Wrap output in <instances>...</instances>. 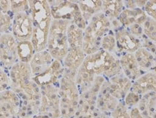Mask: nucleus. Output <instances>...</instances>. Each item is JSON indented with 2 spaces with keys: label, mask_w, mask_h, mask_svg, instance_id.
<instances>
[{
  "label": "nucleus",
  "mask_w": 156,
  "mask_h": 118,
  "mask_svg": "<svg viewBox=\"0 0 156 118\" xmlns=\"http://www.w3.org/2000/svg\"><path fill=\"white\" fill-rule=\"evenodd\" d=\"M155 76L154 73L150 72L144 74L139 79L135 85L140 86V89H150V88L155 87Z\"/></svg>",
  "instance_id": "4be33fe9"
},
{
  "label": "nucleus",
  "mask_w": 156,
  "mask_h": 118,
  "mask_svg": "<svg viewBox=\"0 0 156 118\" xmlns=\"http://www.w3.org/2000/svg\"><path fill=\"white\" fill-rule=\"evenodd\" d=\"M18 105V98L11 91L4 90L0 93V118L12 117Z\"/></svg>",
  "instance_id": "1a4fd4ad"
},
{
  "label": "nucleus",
  "mask_w": 156,
  "mask_h": 118,
  "mask_svg": "<svg viewBox=\"0 0 156 118\" xmlns=\"http://www.w3.org/2000/svg\"><path fill=\"white\" fill-rule=\"evenodd\" d=\"M34 53L35 51L31 41L18 43L17 55H18V62L30 63Z\"/></svg>",
  "instance_id": "aec40b11"
},
{
  "label": "nucleus",
  "mask_w": 156,
  "mask_h": 118,
  "mask_svg": "<svg viewBox=\"0 0 156 118\" xmlns=\"http://www.w3.org/2000/svg\"><path fill=\"white\" fill-rule=\"evenodd\" d=\"M62 70V64L59 61L54 59L50 66L45 71L33 78L39 85H47L55 82Z\"/></svg>",
  "instance_id": "f8f14e48"
},
{
  "label": "nucleus",
  "mask_w": 156,
  "mask_h": 118,
  "mask_svg": "<svg viewBox=\"0 0 156 118\" xmlns=\"http://www.w3.org/2000/svg\"><path fill=\"white\" fill-rule=\"evenodd\" d=\"M115 40L118 47L127 51L129 53H133L135 52L141 46L140 39L126 30L117 31Z\"/></svg>",
  "instance_id": "9d476101"
},
{
  "label": "nucleus",
  "mask_w": 156,
  "mask_h": 118,
  "mask_svg": "<svg viewBox=\"0 0 156 118\" xmlns=\"http://www.w3.org/2000/svg\"><path fill=\"white\" fill-rule=\"evenodd\" d=\"M54 59L47 49L35 52L30 62L32 73L35 76L42 73L50 66Z\"/></svg>",
  "instance_id": "ddd939ff"
},
{
  "label": "nucleus",
  "mask_w": 156,
  "mask_h": 118,
  "mask_svg": "<svg viewBox=\"0 0 156 118\" xmlns=\"http://www.w3.org/2000/svg\"><path fill=\"white\" fill-rule=\"evenodd\" d=\"M119 65L127 76L135 78L140 74V68L133 53L124 54L120 59Z\"/></svg>",
  "instance_id": "2eb2a0df"
},
{
  "label": "nucleus",
  "mask_w": 156,
  "mask_h": 118,
  "mask_svg": "<svg viewBox=\"0 0 156 118\" xmlns=\"http://www.w3.org/2000/svg\"><path fill=\"white\" fill-rule=\"evenodd\" d=\"M10 70V79L13 82L22 86H30V78L32 73L30 63L18 62Z\"/></svg>",
  "instance_id": "6e6552de"
},
{
  "label": "nucleus",
  "mask_w": 156,
  "mask_h": 118,
  "mask_svg": "<svg viewBox=\"0 0 156 118\" xmlns=\"http://www.w3.org/2000/svg\"><path fill=\"white\" fill-rule=\"evenodd\" d=\"M1 67H2V63H1V61H0V68H1Z\"/></svg>",
  "instance_id": "cd10ccee"
},
{
  "label": "nucleus",
  "mask_w": 156,
  "mask_h": 118,
  "mask_svg": "<svg viewBox=\"0 0 156 118\" xmlns=\"http://www.w3.org/2000/svg\"><path fill=\"white\" fill-rule=\"evenodd\" d=\"M9 85V78L2 67L0 68V93L5 90Z\"/></svg>",
  "instance_id": "bb28decb"
},
{
  "label": "nucleus",
  "mask_w": 156,
  "mask_h": 118,
  "mask_svg": "<svg viewBox=\"0 0 156 118\" xmlns=\"http://www.w3.org/2000/svg\"><path fill=\"white\" fill-rule=\"evenodd\" d=\"M101 46L103 48V50L106 51H112L116 46L115 37L110 34L105 35L101 40Z\"/></svg>",
  "instance_id": "393cba45"
},
{
  "label": "nucleus",
  "mask_w": 156,
  "mask_h": 118,
  "mask_svg": "<svg viewBox=\"0 0 156 118\" xmlns=\"http://www.w3.org/2000/svg\"><path fill=\"white\" fill-rule=\"evenodd\" d=\"M109 28L110 22L103 12L97 13L90 19L83 36L82 49L84 54L89 55L99 50L101 40Z\"/></svg>",
  "instance_id": "f03ea898"
},
{
  "label": "nucleus",
  "mask_w": 156,
  "mask_h": 118,
  "mask_svg": "<svg viewBox=\"0 0 156 118\" xmlns=\"http://www.w3.org/2000/svg\"><path fill=\"white\" fill-rule=\"evenodd\" d=\"M120 69L119 61L110 53L105 50H99L85 57L79 70L80 72L89 74H99L102 72L113 74Z\"/></svg>",
  "instance_id": "20e7f679"
},
{
  "label": "nucleus",
  "mask_w": 156,
  "mask_h": 118,
  "mask_svg": "<svg viewBox=\"0 0 156 118\" xmlns=\"http://www.w3.org/2000/svg\"><path fill=\"white\" fill-rule=\"evenodd\" d=\"M58 4L50 5L53 19L65 20L74 23L80 29H85L87 22L81 14L78 4L74 2L57 1Z\"/></svg>",
  "instance_id": "39448f33"
},
{
  "label": "nucleus",
  "mask_w": 156,
  "mask_h": 118,
  "mask_svg": "<svg viewBox=\"0 0 156 118\" xmlns=\"http://www.w3.org/2000/svg\"><path fill=\"white\" fill-rule=\"evenodd\" d=\"M11 30L12 35L18 43L31 40L33 25L29 11L13 14Z\"/></svg>",
  "instance_id": "423d86ee"
},
{
  "label": "nucleus",
  "mask_w": 156,
  "mask_h": 118,
  "mask_svg": "<svg viewBox=\"0 0 156 118\" xmlns=\"http://www.w3.org/2000/svg\"><path fill=\"white\" fill-rule=\"evenodd\" d=\"M123 2L122 1H103L102 8L103 14L107 18L115 19L120 16L123 11Z\"/></svg>",
  "instance_id": "6ab92c4d"
},
{
  "label": "nucleus",
  "mask_w": 156,
  "mask_h": 118,
  "mask_svg": "<svg viewBox=\"0 0 156 118\" xmlns=\"http://www.w3.org/2000/svg\"><path fill=\"white\" fill-rule=\"evenodd\" d=\"M70 23L68 20L52 18L50 25L46 49L54 59L59 62L62 61L69 52L66 31Z\"/></svg>",
  "instance_id": "7ed1b4c3"
},
{
  "label": "nucleus",
  "mask_w": 156,
  "mask_h": 118,
  "mask_svg": "<svg viewBox=\"0 0 156 118\" xmlns=\"http://www.w3.org/2000/svg\"><path fill=\"white\" fill-rule=\"evenodd\" d=\"M17 47L18 42L12 33L0 35V61L4 68L12 67L18 62Z\"/></svg>",
  "instance_id": "0eeeda50"
},
{
  "label": "nucleus",
  "mask_w": 156,
  "mask_h": 118,
  "mask_svg": "<svg viewBox=\"0 0 156 118\" xmlns=\"http://www.w3.org/2000/svg\"><path fill=\"white\" fill-rule=\"evenodd\" d=\"M9 12H11L4 11L0 8V35L9 32L12 29L13 16Z\"/></svg>",
  "instance_id": "412c9836"
},
{
  "label": "nucleus",
  "mask_w": 156,
  "mask_h": 118,
  "mask_svg": "<svg viewBox=\"0 0 156 118\" xmlns=\"http://www.w3.org/2000/svg\"><path fill=\"white\" fill-rule=\"evenodd\" d=\"M144 33L152 40H155V21L150 17H147L146 21L144 24Z\"/></svg>",
  "instance_id": "5701e85b"
},
{
  "label": "nucleus",
  "mask_w": 156,
  "mask_h": 118,
  "mask_svg": "<svg viewBox=\"0 0 156 118\" xmlns=\"http://www.w3.org/2000/svg\"><path fill=\"white\" fill-rule=\"evenodd\" d=\"M69 49L82 48L84 32L74 23H70L66 31Z\"/></svg>",
  "instance_id": "f3484780"
},
{
  "label": "nucleus",
  "mask_w": 156,
  "mask_h": 118,
  "mask_svg": "<svg viewBox=\"0 0 156 118\" xmlns=\"http://www.w3.org/2000/svg\"><path fill=\"white\" fill-rule=\"evenodd\" d=\"M79 4V8L84 20L85 21L90 20L93 17L100 12L102 8L101 1H80L78 2Z\"/></svg>",
  "instance_id": "dca6fc26"
},
{
  "label": "nucleus",
  "mask_w": 156,
  "mask_h": 118,
  "mask_svg": "<svg viewBox=\"0 0 156 118\" xmlns=\"http://www.w3.org/2000/svg\"><path fill=\"white\" fill-rule=\"evenodd\" d=\"M32 17L33 31L31 41L35 52L47 49V40L52 16L48 2L28 1Z\"/></svg>",
  "instance_id": "f257e3e1"
},
{
  "label": "nucleus",
  "mask_w": 156,
  "mask_h": 118,
  "mask_svg": "<svg viewBox=\"0 0 156 118\" xmlns=\"http://www.w3.org/2000/svg\"><path fill=\"white\" fill-rule=\"evenodd\" d=\"M11 2V12L13 14L16 13L28 12L30 10L28 1L22 0V1H10Z\"/></svg>",
  "instance_id": "b1692460"
},
{
  "label": "nucleus",
  "mask_w": 156,
  "mask_h": 118,
  "mask_svg": "<svg viewBox=\"0 0 156 118\" xmlns=\"http://www.w3.org/2000/svg\"><path fill=\"white\" fill-rule=\"evenodd\" d=\"M147 16L144 10L140 8L135 9H126L122 11L119 16L120 22L125 27H129L138 25L143 26L146 21Z\"/></svg>",
  "instance_id": "9b49d317"
},
{
  "label": "nucleus",
  "mask_w": 156,
  "mask_h": 118,
  "mask_svg": "<svg viewBox=\"0 0 156 118\" xmlns=\"http://www.w3.org/2000/svg\"><path fill=\"white\" fill-rule=\"evenodd\" d=\"M134 56L140 70L150 69L155 63L153 54L145 48H139L135 52Z\"/></svg>",
  "instance_id": "a211bd4d"
},
{
  "label": "nucleus",
  "mask_w": 156,
  "mask_h": 118,
  "mask_svg": "<svg viewBox=\"0 0 156 118\" xmlns=\"http://www.w3.org/2000/svg\"><path fill=\"white\" fill-rule=\"evenodd\" d=\"M155 5H156V2L151 0V1H147L144 6V9H145L144 12L145 13H147V14L150 16V18H151L154 20L155 19V17H156Z\"/></svg>",
  "instance_id": "a878e982"
},
{
  "label": "nucleus",
  "mask_w": 156,
  "mask_h": 118,
  "mask_svg": "<svg viewBox=\"0 0 156 118\" xmlns=\"http://www.w3.org/2000/svg\"><path fill=\"white\" fill-rule=\"evenodd\" d=\"M84 58L82 48L69 49V52L62 60L64 66L66 70L75 71L80 68Z\"/></svg>",
  "instance_id": "4468645a"
}]
</instances>
